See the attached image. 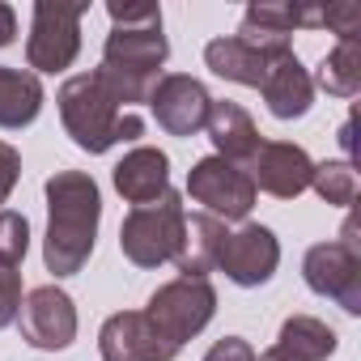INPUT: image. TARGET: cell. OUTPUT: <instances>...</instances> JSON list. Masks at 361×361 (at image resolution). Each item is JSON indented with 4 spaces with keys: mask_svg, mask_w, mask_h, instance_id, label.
Wrapping results in <instances>:
<instances>
[{
    "mask_svg": "<svg viewBox=\"0 0 361 361\" xmlns=\"http://www.w3.org/2000/svg\"><path fill=\"white\" fill-rule=\"evenodd\" d=\"M145 314L157 323V331L170 344L183 348L192 336H200L213 323V314H217V289L209 281H200V276H174L161 289H153Z\"/></svg>",
    "mask_w": 361,
    "mask_h": 361,
    "instance_id": "obj_5",
    "label": "cell"
},
{
    "mask_svg": "<svg viewBox=\"0 0 361 361\" xmlns=\"http://www.w3.org/2000/svg\"><path fill=\"white\" fill-rule=\"evenodd\" d=\"M18 323H22V340L35 344V348H47V353L68 348L77 340V306L60 285L30 289L26 302H22Z\"/></svg>",
    "mask_w": 361,
    "mask_h": 361,
    "instance_id": "obj_11",
    "label": "cell"
},
{
    "mask_svg": "<svg viewBox=\"0 0 361 361\" xmlns=\"http://www.w3.org/2000/svg\"><path fill=\"white\" fill-rule=\"evenodd\" d=\"M47 238H43V264L51 276H77L98 238L102 221V196L85 170H56L47 178Z\"/></svg>",
    "mask_w": 361,
    "mask_h": 361,
    "instance_id": "obj_1",
    "label": "cell"
},
{
    "mask_svg": "<svg viewBox=\"0 0 361 361\" xmlns=\"http://www.w3.org/2000/svg\"><path fill=\"white\" fill-rule=\"evenodd\" d=\"M247 174L255 192H268L276 200H298L306 188H310V174H314V161L302 145L293 140H264L255 149V157L247 161Z\"/></svg>",
    "mask_w": 361,
    "mask_h": 361,
    "instance_id": "obj_13",
    "label": "cell"
},
{
    "mask_svg": "<svg viewBox=\"0 0 361 361\" xmlns=\"http://www.w3.org/2000/svg\"><path fill=\"white\" fill-rule=\"evenodd\" d=\"M106 13H111V26H136V22L161 18V9H157V5H119V0H111Z\"/></svg>",
    "mask_w": 361,
    "mask_h": 361,
    "instance_id": "obj_29",
    "label": "cell"
},
{
    "mask_svg": "<svg viewBox=\"0 0 361 361\" xmlns=\"http://www.w3.org/2000/svg\"><path fill=\"white\" fill-rule=\"evenodd\" d=\"M255 361H293V357H285V353H281V348L272 344L268 353H255Z\"/></svg>",
    "mask_w": 361,
    "mask_h": 361,
    "instance_id": "obj_31",
    "label": "cell"
},
{
    "mask_svg": "<svg viewBox=\"0 0 361 361\" xmlns=\"http://www.w3.org/2000/svg\"><path fill=\"white\" fill-rule=\"evenodd\" d=\"M259 94H264V102L276 119H302L314 106V81H310V73L302 68V60L293 51H285L268 64V77H264Z\"/></svg>",
    "mask_w": 361,
    "mask_h": 361,
    "instance_id": "obj_16",
    "label": "cell"
},
{
    "mask_svg": "<svg viewBox=\"0 0 361 361\" xmlns=\"http://www.w3.org/2000/svg\"><path fill=\"white\" fill-rule=\"evenodd\" d=\"M188 192L196 204H204L209 217H226V221H247V213L255 209V183L251 174L226 157H200L188 174Z\"/></svg>",
    "mask_w": 361,
    "mask_h": 361,
    "instance_id": "obj_7",
    "label": "cell"
},
{
    "mask_svg": "<svg viewBox=\"0 0 361 361\" xmlns=\"http://www.w3.org/2000/svg\"><path fill=\"white\" fill-rule=\"evenodd\" d=\"M115 192L132 204V209H140V204H153V200H161L166 192H170V157L161 153V149H153V145H136L119 166H115Z\"/></svg>",
    "mask_w": 361,
    "mask_h": 361,
    "instance_id": "obj_15",
    "label": "cell"
},
{
    "mask_svg": "<svg viewBox=\"0 0 361 361\" xmlns=\"http://www.w3.org/2000/svg\"><path fill=\"white\" fill-rule=\"evenodd\" d=\"M90 5H60V0H39L30 39H26V64L35 73H64L81 51V18Z\"/></svg>",
    "mask_w": 361,
    "mask_h": 361,
    "instance_id": "obj_6",
    "label": "cell"
},
{
    "mask_svg": "<svg viewBox=\"0 0 361 361\" xmlns=\"http://www.w3.org/2000/svg\"><path fill=\"white\" fill-rule=\"evenodd\" d=\"M306 26V5H281V0H255L243 13V26L234 39H243L247 47L264 51V56H285L293 51L289 47V35Z\"/></svg>",
    "mask_w": 361,
    "mask_h": 361,
    "instance_id": "obj_14",
    "label": "cell"
},
{
    "mask_svg": "<svg viewBox=\"0 0 361 361\" xmlns=\"http://www.w3.org/2000/svg\"><path fill=\"white\" fill-rule=\"evenodd\" d=\"M272 60H276V56H264V51L247 47L243 39H234V35L213 39V43L204 47V64H209L221 81L251 85V90H259V85H264V77H268V64H272Z\"/></svg>",
    "mask_w": 361,
    "mask_h": 361,
    "instance_id": "obj_19",
    "label": "cell"
},
{
    "mask_svg": "<svg viewBox=\"0 0 361 361\" xmlns=\"http://www.w3.org/2000/svg\"><path fill=\"white\" fill-rule=\"evenodd\" d=\"M43 111V81L30 68L0 64V128H26Z\"/></svg>",
    "mask_w": 361,
    "mask_h": 361,
    "instance_id": "obj_20",
    "label": "cell"
},
{
    "mask_svg": "<svg viewBox=\"0 0 361 361\" xmlns=\"http://www.w3.org/2000/svg\"><path fill=\"white\" fill-rule=\"evenodd\" d=\"M221 238H226V226L217 217H209V213L183 217V243H178V251H174L178 276H200V281H209V272L217 268Z\"/></svg>",
    "mask_w": 361,
    "mask_h": 361,
    "instance_id": "obj_18",
    "label": "cell"
},
{
    "mask_svg": "<svg viewBox=\"0 0 361 361\" xmlns=\"http://www.w3.org/2000/svg\"><path fill=\"white\" fill-rule=\"evenodd\" d=\"M340 145H344V153H353V119L340 128Z\"/></svg>",
    "mask_w": 361,
    "mask_h": 361,
    "instance_id": "obj_32",
    "label": "cell"
},
{
    "mask_svg": "<svg viewBox=\"0 0 361 361\" xmlns=\"http://www.w3.org/2000/svg\"><path fill=\"white\" fill-rule=\"evenodd\" d=\"M22 314V272L13 264H0V327L18 323Z\"/></svg>",
    "mask_w": 361,
    "mask_h": 361,
    "instance_id": "obj_26",
    "label": "cell"
},
{
    "mask_svg": "<svg viewBox=\"0 0 361 361\" xmlns=\"http://www.w3.org/2000/svg\"><path fill=\"white\" fill-rule=\"evenodd\" d=\"M170 56V43L161 35V18L136 22V26H111L106 43H102V77L115 90L119 106L132 111L136 102H149L161 64Z\"/></svg>",
    "mask_w": 361,
    "mask_h": 361,
    "instance_id": "obj_3",
    "label": "cell"
},
{
    "mask_svg": "<svg viewBox=\"0 0 361 361\" xmlns=\"http://www.w3.org/2000/svg\"><path fill=\"white\" fill-rule=\"evenodd\" d=\"M319 26L340 35V43H357L361 39V5L357 0H336V5L319 9Z\"/></svg>",
    "mask_w": 361,
    "mask_h": 361,
    "instance_id": "obj_25",
    "label": "cell"
},
{
    "mask_svg": "<svg viewBox=\"0 0 361 361\" xmlns=\"http://www.w3.org/2000/svg\"><path fill=\"white\" fill-rule=\"evenodd\" d=\"M204 128H209V140H213L217 157H226V161H234V166H243V170H247V161L255 157V149L264 145L255 119H251L238 102H230V98H213Z\"/></svg>",
    "mask_w": 361,
    "mask_h": 361,
    "instance_id": "obj_17",
    "label": "cell"
},
{
    "mask_svg": "<svg viewBox=\"0 0 361 361\" xmlns=\"http://www.w3.org/2000/svg\"><path fill=\"white\" fill-rule=\"evenodd\" d=\"M102 361H174L178 344H170L145 310H119L98 331Z\"/></svg>",
    "mask_w": 361,
    "mask_h": 361,
    "instance_id": "obj_12",
    "label": "cell"
},
{
    "mask_svg": "<svg viewBox=\"0 0 361 361\" xmlns=\"http://www.w3.org/2000/svg\"><path fill=\"white\" fill-rule=\"evenodd\" d=\"M336 344H340L336 327H327L314 314H289L276 331V348L293 361H327L336 353Z\"/></svg>",
    "mask_w": 361,
    "mask_h": 361,
    "instance_id": "obj_21",
    "label": "cell"
},
{
    "mask_svg": "<svg viewBox=\"0 0 361 361\" xmlns=\"http://www.w3.org/2000/svg\"><path fill=\"white\" fill-rule=\"evenodd\" d=\"M314 85H323L331 98H353L361 90V39L357 43H336L323 64H319V77H310Z\"/></svg>",
    "mask_w": 361,
    "mask_h": 361,
    "instance_id": "obj_22",
    "label": "cell"
},
{
    "mask_svg": "<svg viewBox=\"0 0 361 361\" xmlns=\"http://www.w3.org/2000/svg\"><path fill=\"white\" fill-rule=\"evenodd\" d=\"M310 188L319 192V200H327L336 209H353V200H357V170H353V161H314Z\"/></svg>",
    "mask_w": 361,
    "mask_h": 361,
    "instance_id": "obj_23",
    "label": "cell"
},
{
    "mask_svg": "<svg viewBox=\"0 0 361 361\" xmlns=\"http://www.w3.org/2000/svg\"><path fill=\"white\" fill-rule=\"evenodd\" d=\"M302 276L319 298H331L344 314H361V251L344 243H314L302 259Z\"/></svg>",
    "mask_w": 361,
    "mask_h": 361,
    "instance_id": "obj_9",
    "label": "cell"
},
{
    "mask_svg": "<svg viewBox=\"0 0 361 361\" xmlns=\"http://www.w3.org/2000/svg\"><path fill=\"white\" fill-rule=\"evenodd\" d=\"M276 264H281V243L268 226L243 221L238 230H226L217 251V268L226 272V281H234L238 289H259L276 276Z\"/></svg>",
    "mask_w": 361,
    "mask_h": 361,
    "instance_id": "obj_8",
    "label": "cell"
},
{
    "mask_svg": "<svg viewBox=\"0 0 361 361\" xmlns=\"http://www.w3.org/2000/svg\"><path fill=\"white\" fill-rule=\"evenodd\" d=\"M183 196L166 192L153 204H140L123 217L119 226V251L136 268H161L174 259L178 243H183Z\"/></svg>",
    "mask_w": 361,
    "mask_h": 361,
    "instance_id": "obj_4",
    "label": "cell"
},
{
    "mask_svg": "<svg viewBox=\"0 0 361 361\" xmlns=\"http://www.w3.org/2000/svg\"><path fill=\"white\" fill-rule=\"evenodd\" d=\"M149 106H153V119H157L161 132L196 136L209 119L213 94L204 90V81H196L188 73H166V77H157V85L149 94Z\"/></svg>",
    "mask_w": 361,
    "mask_h": 361,
    "instance_id": "obj_10",
    "label": "cell"
},
{
    "mask_svg": "<svg viewBox=\"0 0 361 361\" xmlns=\"http://www.w3.org/2000/svg\"><path fill=\"white\" fill-rule=\"evenodd\" d=\"M30 251V221L22 213H0V264H22Z\"/></svg>",
    "mask_w": 361,
    "mask_h": 361,
    "instance_id": "obj_24",
    "label": "cell"
},
{
    "mask_svg": "<svg viewBox=\"0 0 361 361\" xmlns=\"http://www.w3.org/2000/svg\"><path fill=\"white\" fill-rule=\"evenodd\" d=\"M204 361H255V348H251L243 336H221V340L204 353Z\"/></svg>",
    "mask_w": 361,
    "mask_h": 361,
    "instance_id": "obj_28",
    "label": "cell"
},
{
    "mask_svg": "<svg viewBox=\"0 0 361 361\" xmlns=\"http://www.w3.org/2000/svg\"><path fill=\"white\" fill-rule=\"evenodd\" d=\"M60 119L73 136L77 149L85 153H106L115 149L119 140H136L145 136V119L136 111H123L115 90L106 85V77L94 68V73H81V77H68L60 85Z\"/></svg>",
    "mask_w": 361,
    "mask_h": 361,
    "instance_id": "obj_2",
    "label": "cell"
},
{
    "mask_svg": "<svg viewBox=\"0 0 361 361\" xmlns=\"http://www.w3.org/2000/svg\"><path fill=\"white\" fill-rule=\"evenodd\" d=\"M18 39V13L9 5H0V47H9Z\"/></svg>",
    "mask_w": 361,
    "mask_h": 361,
    "instance_id": "obj_30",
    "label": "cell"
},
{
    "mask_svg": "<svg viewBox=\"0 0 361 361\" xmlns=\"http://www.w3.org/2000/svg\"><path fill=\"white\" fill-rule=\"evenodd\" d=\"M18 178H22V157H18V149H13V145L0 140V204L13 196Z\"/></svg>",
    "mask_w": 361,
    "mask_h": 361,
    "instance_id": "obj_27",
    "label": "cell"
}]
</instances>
